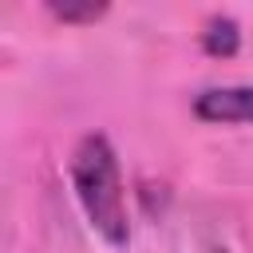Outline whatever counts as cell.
Returning <instances> with one entry per match:
<instances>
[{"mask_svg": "<svg viewBox=\"0 0 253 253\" xmlns=\"http://www.w3.org/2000/svg\"><path fill=\"white\" fill-rule=\"evenodd\" d=\"M107 12V4H51V16L63 24H95Z\"/></svg>", "mask_w": 253, "mask_h": 253, "instance_id": "obj_4", "label": "cell"}, {"mask_svg": "<svg viewBox=\"0 0 253 253\" xmlns=\"http://www.w3.org/2000/svg\"><path fill=\"white\" fill-rule=\"evenodd\" d=\"M194 115L206 123H253V87L249 83L206 87L194 99Z\"/></svg>", "mask_w": 253, "mask_h": 253, "instance_id": "obj_2", "label": "cell"}, {"mask_svg": "<svg viewBox=\"0 0 253 253\" xmlns=\"http://www.w3.org/2000/svg\"><path fill=\"white\" fill-rule=\"evenodd\" d=\"M71 186L75 198L91 221V229L123 249L130 241V221H126V198H123V178H119V158L107 134H83L79 146L71 150Z\"/></svg>", "mask_w": 253, "mask_h": 253, "instance_id": "obj_1", "label": "cell"}, {"mask_svg": "<svg viewBox=\"0 0 253 253\" xmlns=\"http://www.w3.org/2000/svg\"><path fill=\"white\" fill-rule=\"evenodd\" d=\"M202 47H206L210 55H233V51L241 47V28H237V20L213 16V20L206 24V32H202Z\"/></svg>", "mask_w": 253, "mask_h": 253, "instance_id": "obj_3", "label": "cell"}]
</instances>
